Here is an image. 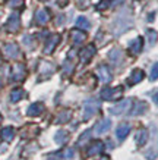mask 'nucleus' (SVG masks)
<instances>
[{"mask_svg":"<svg viewBox=\"0 0 158 160\" xmlns=\"http://www.w3.org/2000/svg\"><path fill=\"white\" fill-rule=\"evenodd\" d=\"M108 58H110V60L114 63V65H119V63L122 62V59H123V52L120 49H113L110 53H108Z\"/></svg>","mask_w":158,"mask_h":160,"instance_id":"nucleus-21","label":"nucleus"},{"mask_svg":"<svg viewBox=\"0 0 158 160\" xmlns=\"http://www.w3.org/2000/svg\"><path fill=\"white\" fill-rule=\"evenodd\" d=\"M3 53H5L6 58H9V59H18L21 52H19V47L15 43H9L3 47Z\"/></svg>","mask_w":158,"mask_h":160,"instance_id":"nucleus-9","label":"nucleus"},{"mask_svg":"<svg viewBox=\"0 0 158 160\" xmlns=\"http://www.w3.org/2000/svg\"><path fill=\"white\" fill-rule=\"evenodd\" d=\"M154 102L157 103V106H158V91H157V94H155V96H154Z\"/></svg>","mask_w":158,"mask_h":160,"instance_id":"nucleus-37","label":"nucleus"},{"mask_svg":"<svg viewBox=\"0 0 158 160\" xmlns=\"http://www.w3.org/2000/svg\"><path fill=\"white\" fill-rule=\"evenodd\" d=\"M95 46L94 44H89V46H86V47H84V49L79 52V59H81L82 63H86L89 62L92 58H94V54H95Z\"/></svg>","mask_w":158,"mask_h":160,"instance_id":"nucleus-6","label":"nucleus"},{"mask_svg":"<svg viewBox=\"0 0 158 160\" xmlns=\"http://www.w3.org/2000/svg\"><path fill=\"white\" fill-rule=\"evenodd\" d=\"M13 137H15V129L12 126H7V128H3V129H2V140L3 141L10 142V141L13 140Z\"/></svg>","mask_w":158,"mask_h":160,"instance_id":"nucleus-22","label":"nucleus"},{"mask_svg":"<svg viewBox=\"0 0 158 160\" xmlns=\"http://www.w3.org/2000/svg\"><path fill=\"white\" fill-rule=\"evenodd\" d=\"M100 160H110V159H108V157H101Z\"/></svg>","mask_w":158,"mask_h":160,"instance_id":"nucleus-38","label":"nucleus"},{"mask_svg":"<svg viewBox=\"0 0 158 160\" xmlns=\"http://www.w3.org/2000/svg\"><path fill=\"white\" fill-rule=\"evenodd\" d=\"M148 110V104L145 102H136L135 103L133 109L130 110V115L132 116H138V115H142V113H145V112Z\"/></svg>","mask_w":158,"mask_h":160,"instance_id":"nucleus-16","label":"nucleus"},{"mask_svg":"<svg viewBox=\"0 0 158 160\" xmlns=\"http://www.w3.org/2000/svg\"><path fill=\"white\" fill-rule=\"evenodd\" d=\"M44 112V104L43 103H32L31 106L28 107V116H38Z\"/></svg>","mask_w":158,"mask_h":160,"instance_id":"nucleus-18","label":"nucleus"},{"mask_svg":"<svg viewBox=\"0 0 158 160\" xmlns=\"http://www.w3.org/2000/svg\"><path fill=\"white\" fill-rule=\"evenodd\" d=\"M100 107H101L100 100H95V98L86 100L85 104H84V119H85V121L91 119L97 112L100 110Z\"/></svg>","mask_w":158,"mask_h":160,"instance_id":"nucleus-2","label":"nucleus"},{"mask_svg":"<svg viewBox=\"0 0 158 160\" xmlns=\"http://www.w3.org/2000/svg\"><path fill=\"white\" fill-rule=\"evenodd\" d=\"M76 27L79 29H82V31H85V29H89L91 25H89V21L86 19L85 16H79L76 19Z\"/></svg>","mask_w":158,"mask_h":160,"instance_id":"nucleus-27","label":"nucleus"},{"mask_svg":"<svg viewBox=\"0 0 158 160\" xmlns=\"http://www.w3.org/2000/svg\"><path fill=\"white\" fill-rule=\"evenodd\" d=\"M89 3H91V0H76V6L81 10H85L89 6Z\"/></svg>","mask_w":158,"mask_h":160,"instance_id":"nucleus-32","label":"nucleus"},{"mask_svg":"<svg viewBox=\"0 0 158 160\" xmlns=\"http://www.w3.org/2000/svg\"><path fill=\"white\" fill-rule=\"evenodd\" d=\"M60 43V35L59 34H54V35H50L47 40V43L44 46V53L45 54H51L53 50L57 47V44Z\"/></svg>","mask_w":158,"mask_h":160,"instance_id":"nucleus-8","label":"nucleus"},{"mask_svg":"<svg viewBox=\"0 0 158 160\" xmlns=\"http://www.w3.org/2000/svg\"><path fill=\"white\" fill-rule=\"evenodd\" d=\"M135 141H136V144L138 146H145L146 144V141H148V131L146 129H139L136 132V135H135Z\"/></svg>","mask_w":158,"mask_h":160,"instance_id":"nucleus-20","label":"nucleus"},{"mask_svg":"<svg viewBox=\"0 0 158 160\" xmlns=\"http://www.w3.org/2000/svg\"><path fill=\"white\" fill-rule=\"evenodd\" d=\"M70 37H72L73 44H82L86 40V34L82 31V29H79V28L73 29L72 32H70Z\"/></svg>","mask_w":158,"mask_h":160,"instance_id":"nucleus-15","label":"nucleus"},{"mask_svg":"<svg viewBox=\"0 0 158 160\" xmlns=\"http://www.w3.org/2000/svg\"><path fill=\"white\" fill-rule=\"evenodd\" d=\"M43 2H45V0H43Z\"/></svg>","mask_w":158,"mask_h":160,"instance_id":"nucleus-39","label":"nucleus"},{"mask_svg":"<svg viewBox=\"0 0 158 160\" xmlns=\"http://www.w3.org/2000/svg\"><path fill=\"white\" fill-rule=\"evenodd\" d=\"M129 132H130V125L127 123V122H125V123H120V125L117 126L116 135H117V138H119L120 141H123L126 137L129 135Z\"/></svg>","mask_w":158,"mask_h":160,"instance_id":"nucleus-13","label":"nucleus"},{"mask_svg":"<svg viewBox=\"0 0 158 160\" xmlns=\"http://www.w3.org/2000/svg\"><path fill=\"white\" fill-rule=\"evenodd\" d=\"M110 128H111V121L108 118H104V119H101V121H98L95 123L94 132H95V134H104V132H107Z\"/></svg>","mask_w":158,"mask_h":160,"instance_id":"nucleus-11","label":"nucleus"},{"mask_svg":"<svg viewBox=\"0 0 158 160\" xmlns=\"http://www.w3.org/2000/svg\"><path fill=\"white\" fill-rule=\"evenodd\" d=\"M100 96L103 100H107V102L119 100V98L123 96V87H116V88L107 87V88H104V90H101Z\"/></svg>","mask_w":158,"mask_h":160,"instance_id":"nucleus-3","label":"nucleus"},{"mask_svg":"<svg viewBox=\"0 0 158 160\" xmlns=\"http://www.w3.org/2000/svg\"><path fill=\"white\" fill-rule=\"evenodd\" d=\"M63 71H65V73L66 75H70L73 71V63L70 62V59H67L66 62H65V65H63Z\"/></svg>","mask_w":158,"mask_h":160,"instance_id":"nucleus-29","label":"nucleus"},{"mask_svg":"<svg viewBox=\"0 0 158 160\" xmlns=\"http://www.w3.org/2000/svg\"><path fill=\"white\" fill-rule=\"evenodd\" d=\"M142 79H144V72H142L141 69H135L129 78V82L130 84H138V82H141Z\"/></svg>","mask_w":158,"mask_h":160,"instance_id":"nucleus-23","label":"nucleus"},{"mask_svg":"<svg viewBox=\"0 0 158 160\" xmlns=\"http://www.w3.org/2000/svg\"><path fill=\"white\" fill-rule=\"evenodd\" d=\"M127 15H129V13H126V16H127ZM126 16H125V12H122V13L117 16V19L113 22V32H114L116 35L122 34L123 31H126V29L132 25V19H130V16L125 21Z\"/></svg>","mask_w":158,"mask_h":160,"instance_id":"nucleus-1","label":"nucleus"},{"mask_svg":"<svg viewBox=\"0 0 158 160\" xmlns=\"http://www.w3.org/2000/svg\"><path fill=\"white\" fill-rule=\"evenodd\" d=\"M24 96H25V91L22 88H15L13 91L10 92V102H13V103L19 102V100L24 98Z\"/></svg>","mask_w":158,"mask_h":160,"instance_id":"nucleus-24","label":"nucleus"},{"mask_svg":"<svg viewBox=\"0 0 158 160\" xmlns=\"http://www.w3.org/2000/svg\"><path fill=\"white\" fill-rule=\"evenodd\" d=\"M149 78H151V81H157L158 79V62L155 63L151 69V73H149Z\"/></svg>","mask_w":158,"mask_h":160,"instance_id":"nucleus-30","label":"nucleus"},{"mask_svg":"<svg viewBox=\"0 0 158 160\" xmlns=\"http://www.w3.org/2000/svg\"><path fill=\"white\" fill-rule=\"evenodd\" d=\"M50 21V13L47 9H38L35 12V22L38 25H45Z\"/></svg>","mask_w":158,"mask_h":160,"instance_id":"nucleus-12","label":"nucleus"},{"mask_svg":"<svg viewBox=\"0 0 158 160\" xmlns=\"http://www.w3.org/2000/svg\"><path fill=\"white\" fill-rule=\"evenodd\" d=\"M26 77V68L22 63H15L13 69H12V78L15 81H22Z\"/></svg>","mask_w":158,"mask_h":160,"instance_id":"nucleus-7","label":"nucleus"},{"mask_svg":"<svg viewBox=\"0 0 158 160\" xmlns=\"http://www.w3.org/2000/svg\"><path fill=\"white\" fill-rule=\"evenodd\" d=\"M130 106H132V100L130 98H125V100H122L120 103H117L116 106L111 107L110 113H113V115H122L125 112H129Z\"/></svg>","mask_w":158,"mask_h":160,"instance_id":"nucleus-4","label":"nucleus"},{"mask_svg":"<svg viewBox=\"0 0 158 160\" xmlns=\"http://www.w3.org/2000/svg\"><path fill=\"white\" fill-rule=\"evenodd\" d=\"M111 5H113V0H101L97 8H98L100 10H104V9H107V8L111 6Z\"/></svg>","mask_w":158,"mask_h":160,"instance_id":"nucleus-31","label":"nucleus"},{"mask_svg":"<svg viewBox=\"0 0 158 160\" xmlns=\"http://www.w3.org/2000/svg\"><path fill=\"white\" fill-rule=\"evenodd\" d=\"M54 65L50 62H41L40 63V73L43 75V77H48V75H51L54 72Z\"/></svg>","mask_w":158,"mask_h":160,"instance_id":"nucleus-19","label":"nucleus"},{"mask_svg":"<svg viewBox=\"0 0 158 160\" xmlns=\"http://www.w3.org/2000/svg\"><path fill=\"white\" fill-rule=\"evenodd\" d=\"M89 137H91V131H85L84 134H82V137L78 140V144L79 146H82V144H85L86 140H89Z\"/></svg>","mask_w":158,"mask_h":160,"instance_id":"nucleus-33","label":"nucleus"},{"mask_svg":"<svg viewBox=\"0 0 158 160\" xmlns=\"http://www.w3.org/2000/svg\"><path fill=\"white\" fill-rule=\"evenodd\" d=\"M70 118H72V112H70V110H63V112H60V113H59V116H57V119H56V122H57V123H66Z\"/></svg>","mask_w":158,"mask_h":160,"instance_id":"nucleus-26","label":"nucleus"},{"mask_svg":"<svg viewBox=\"0 0 158 160\" xmlns=\"http://www.w3.org/2000/svg\"><path fill=\"white\" fill-rule=\"evenodd\" d=\"M73 154H75V151H73V148H67L66 151H65V157L66 159H73Z\"/></svg>","mask_w":158,"mask_h":160,"instance_id":"nucleus-35","label":"nucleus"},{"mask_svg":"<svg viewBox=\"0 0 158 160\" xmlns=\"http://www.w3.org/2000/svg\"><path fill=\"white\" fill-rule=\"evenodd\" d=\"M0 85H2V84H0Z\"/></svg>","mask_w":158,"mask_h":160,"instance_id":"nucleus-40","label":"nucleus"},{"mask_svg":"<svg viewBox=\"0 0 158 160\" xmlns=\"http://www.w3.org/2000/svg\"><path fill=\"white\" fill-rule=\"evenodd\" d=\"M142 44H144V40L141 38V37H136L135 40H132L129 44V50L132 54H138L141 53V50H142Z\"/></svg>","mask_w":158,"mask_h":160,"instance_id":"nucleus-14","label":"nucleus"},{"mask_svg":"<svg viewBox=\"0 0 158 160\" xmlns=\"http://www.w3.org/2000/svg\"><path fill=\"white\" fill-rule=\"evenodd\" d=\"M104 150V142L103 141H94L89 144V148H88V156H95L98 153Z\"/></svg>","mask_w":158,"mask_h":160,"instance_id":"nucleus-17","label":"nucleus"},{"mask_svg":"<svg viewBox=\"0 0 158 160\" xmlns=\"http://www.w3.org/2000/svg\"><path fill=\"white\" fill-rule=\"evenodd\" d=\"M9 6L13 8V9L22 8V6H24V0H9Z\"/></svg>","mask_w":158,"mask_h":160,"instance_id":"nucleus-34","label":"nucleus"},{"mask_svg":"<svg viewBox=\"0 0 158 160\" xmlns=\"http://www.w3.org/2000/svg\"><path fill=\"white\" fill-rule=\"evenodd\" d=\"M69 140V134L66 131H57L56 132V135H54V141L57 142V144H65L66 141Z\"/></svg>","mask_w":158,"mask_h":160,"instance_id":"nucleus-25","label":"nucleus"},{"mask_svg":"<svg viewBox=\"0 0 158 160\" xmlns=\"http://www.w3.org/2000/svg\"><path fill=\"white\" fill-rule=\"evenodd\" d=\"M21 28V18H19V13H12L9 16V19L6 22V29L9 32H16L19 31Z\"/></svg>","mask_w":158,"mask_h":160,"instance_id":"nucleus-5","label":"nucleus"},{"mask_svg":"<svg viewBox=\"0 0 158 160\" xmlns=\"http://www.w3.org/2000/svg\"><path fill=\"white\" fill-rule=\"evenodd\" d=\"M97 75H98V78H100L101 82H104V84L110 82L111 78H113V77H111L110 69L107 68L105 65H101V66H98V68H97Z\"/></svg>","mask_w":158,"mask_h":160,"instance_id":"nucleus-10","label":"nucleus"},{"mask_svg":"<svg viewBox=\"0 0 158 160\" xmlns=\"http://www.w3.org/2000/svg\"><path fill=\"white\" fill-rule=\"evenodd\" d=\"M59 5L62 6V8H65L67 5V0H59Z\"/></svg>","mask_w":158,"mask_h":160,"instance_id":"nucleus-36","label":"nucleus"},{"mask_svg":"<svg viewBox=\"0 0 158 160\" xmlns=\"http://www.w3.org/2000/svg\"><path fill=\"white\" fill-rule=\"evenodd\" d=\"M146 37H148L149 44L154 46V44L157 43V40H158V32L157 31H154V29H148V31H146Z\"/></svg>","mask_w":158,"mask_h":160,"instance_id":"nucleus-28","label":"nucleus"}]
</instances>
